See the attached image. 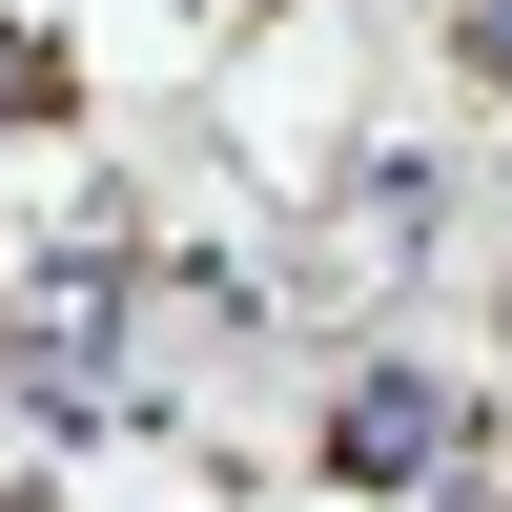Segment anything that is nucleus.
<instances>
[{
  "label": "nucleus",
  "instance_id": "nucleus-2",
  "mask_svg": "<svg viewBox=\"0 0 512 512\" xmlns=\"http://www.w3.org/2000/svg\"><path fill=\"white\" fill-rule=\"evenodd\" d=\"M21 123H62V41H41V21H0V144H21Z\"/></svg>",
  "mask_w": 512,
  "mask_h": 512
},
{
  "label": "nucleus",
  "instance_id": "nucleus-1",
  "mask_svg": "<svg viewBox=\"0 0 512 512\" xmlns=\"http://www.w3.org/2000/svg\"><path fill=\"white\" fill-rule=\"evenodd\" d=\"M451 451H472V390L431 349H349L328 369V431H308L328 492H451Z\"/></svg>",
  "mask_w": 512,
  "mask_h": 512
},
{
  "label": "nucleus",
  "instance_id": "nucleus-3",
  "mask_svg": "<svg viewBox=\"0 0 512 512\" xmlns=\"http://www.w3.org/2000/svg\"><path fill=\"white\" fill-rule=\"evenodd\" d=\"M451 62H472L492 103H512V0H451Z\"/></svg>",
  "mask_w": 512,
  "mask_h": 512
}]
</instances>
